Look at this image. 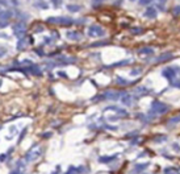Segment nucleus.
I'll return each mask as SVG.
<instances>
[{"label": "nucleus", "mask_w": 180, "mask_h": 174, "mask_svg": "<svg viewBox=\"0 0 180 174\" xmlns=\"http://www.w3.org/2000/svg\"><path fill=\"white\" fill-rule=\"evenodd\" d=\"M49 24H59V25H65V27H68V25H72L74 20L71 17L67 16H59V17H49L46 20Z\"/></svg>", "instance_id": "f257e3e1"}, {"label": "nucleus", "mask_w": 180, "mask_h": 174, "mask_svg": "<svg viewBox=\"0 0 180 174\" xmlns=\"http://www.w3.org/2000/svg\"><path fill=\"white\" fill-rule=\"evenodd\" d=\"M167 111H168V106H167V104L159 102V100H154V102H151V112L153 113L162 115V113H166Z\"/></svg>", "instance_id": "f03ea898"}, {"label": "nucleus", "mask_w": 180, "mask_h": 174, "mask_svg": "<svg viewBox=\"0 0 180 174\" xmlns=\"http://www.w3.org/2000/svg\"><path fill=\"white\" fill-rule=\"evenodd\" d=\"M105 34V31L103 29L100 25H91V27L88 28V36L89 37H103Z\"/></svg>", "instance_id": "7ed1b4c3"}, {"label": "nucleus", "mask_w": 180, "mask_h": 174, "mask_svg": "<svg viewBox=\"0 0 180 174\" xmlns=\"http://www.w3.org/2000/svg\"><path fill=\"white\" fill-rule=\"evenodd\" d=\"M12 29H13V33L17 38H21L25 34V32H26V27H25V24H22V23L15 24L13 27H12Z\"/></svg>", "instance_id": "20e7f679"}, {"label": "nucleus", "mask_w": 180, "mask_h": 174, "mask_svg": "<svg viewBox=\"0 0 180 174\" xmlns=\"http://www.w3.org/2000/svg\"><path fill=\"white\" fill-rule=\"evenodd\" d=\"M176 71H177V69L175 67H166L162 70V75L171 82V81H173V79L176 78Z\"/></svg>", "instance_id": "39448f33"}, {"label": "nucleus", "mask_w": 180, "mask_h": 174, "mask_svg": "<svg viewBox=\"0 0 180 174\" xmlns=\"http://www.w3.org/2000/svg\"><path fill=\"white\" fill-rule=\"evenodd\" d=\"M42 154L41 149H38V150H29L26 153V156H25V160L26 161H36L40 156Z\"/></svg>", "instance_id": "423d86ee"}, {"label": "nucleus", "mask_w": 180, "mask_h": 174, "mask_svg": "<svg viewBox=\"0 0 180 174\" xmlns=\"http://www.w3.org/2000/svg\"><path fill=\"white\" fill-rule=\"evenodd\" d=\"M57 61L59 65H68V63H74V62L76 61V58L75 57H63V55H61V57L57 58Z\"/></svg>", "instance_id": "0eeeda50"}, {"label": "nucleus", "mask_w": 180, "mask_h": 174, "mask_svg": "<svg viewBox=\"0 0 180 174\" xmlns=\"http://www.w3.org/2000/svg\"><path fill=\"white\" fill-rule=\"evenodd\" d=\"M25 70H26V71H29V73H32L33 75H38V77H40V75L42 74L41 67H40L38 65H30L29 67L25 69Z\"/></svg>", "instance_id": "6e6552de"}, {"label": "nucleus", "mask_w": 180, "mask_h": 174, "mask_svg": "<svg viewBox=\"0 0 180 174\" xmlns=\"http://www.w3.org/2000/svg\"><path fill=\"white\" fill-rule=\"evenodd\" d=\"M12 16H13V13H12V11H9V9L0 11V21H8Z\"/></svg>", "instance_id": "1a4fd4ad"}, {"label": "nucleus", "mask_w": 180, "mask_h": 174, "mask_svg": "<svg viewBox=\"0 0 180 174\" xmlns=\"http://www.w3.org/2000/svg\"><path fill=\"white\" fill-rule=\"evenodd\" d=\"M66 36H67L68 40H72V41H79L80 40V33L79 32H75V31H68L67 33H66Z\"/></svg>", "instance_id": "9d476101"}, {"label": "nucleus", "mask_w": 180, "mask_h": 174, "mask_svg": "<svg viewBox=\"0 0 180 174\" xmlns=\"http://www.w3.org/2000/svg\"><path fill=\"white\" fill-rule=\"evenodd\" d=\"M173 55L172 53H170V51H167V53H163V54H160L159 57L156 58L155 61L156 62H166V61H170V59H172Z\"/></svg>", "instance_id": "9b49d317"}, {"label": "nucleus", "mask_w": 180, "mask_h": 174, "mask_svg": "<svg viewBox=\"0 0 180 174\" xmlns=\"http://www.w3.org/2000/svg\"><path fill=\"white\" fill-rule=\"evenodd\" d=\"M145 15H146L147 19H155L156 17V9L153 7H149L146 9V12H145Z\"/></svg>", "instance_id": "f8f14e48"}, {"label": "nucleus", "mask_w": 180, "mask_h": 174, "mask_svg": "<svg viewBox=\"0 0 180 174\" xmlns=\"http://www.w3.org/2000/svg\"><path fill=\"white\" fill-rule=\"evenodd\" d=\"M114 160H116V156H103V157L99 158V162H101V164H109V162H112Z\"/></svg>", "instance_id": "ddd939ff"}, {"label": "nucleus", "mask_w": 180, "mask_h": 174, "mask_svg": "<svg viewBox=\"0 0 180 174\" xmlns=\"http://www.w3.org/2000/svg\"><path fill=\"white\" fill-rule=\"evenodd\" d=\"M133 98L130 95H122V98H121V102H122V104H125V106H132L133 104Z\"/></svg>", "instance_id": "4468645a"}, {"label": "nucleus", "mask_w": 180, "mask_h": 174, "mask_svg": "<svg viewBox=\"0 0 180 174\" xmlns=\"http://www.w3.org/2000/svg\"><path fill=\"white\" fill-rule=\"evenodd\" d=\"M139 54H153L154 53V49L151 46H146V48H142L138 50Z\"/></svg>", "instance_id": "2eb2a0df"}, {"label": "nucleus", "mask_w": 180, "mask_h": 174, "mask_svg": "<svg viewBox=\"0 0 180 174\" xmlns=\"http://www.w3.org/2000/svg\"><path fill=\"white\" fill-rule=\"evenodd\" d=\"M34 7H37V8H41V9H48L49 5L45 1H42V0H37L36 3H34Z\"/></svg>", "instance_id": "dca6fc26"}, {"label": "nucleus", "mask_w": 180, "mask_h": 174, "mask_svg": "<svg viewBox=\"0 0 180 174\" xmlns=\"http://www.w3.org/2000/svg\"><path fill=\"white\" fill-rule=\"evenodd\" d=\"M26 44H28V42L25 41V38L21 37L20 40H19V42H17V49H19V50H22V49L26 48Z\"/></svg>", "instance_id": "f3484780"}, {"label": "nucleus", "mask_w": 180, "mask_h": 174, "mask_svg": "<svg viewBox=\"0 0 180 174\" xmlns=\"http://www.w3.org/2000/svg\"><path fill=\"white\" fill-rule=\"evenodd\" d=\"M67 9L70 11V12H78V11L82 9V7H80V5H78V4H68Z\"/></svg>", "instance_id": "a211bd4d"}, {"label": "nucleus", "mask_w": 180, "mask_h": 174, "mask_svg": "<svg viewBox=\"0 0 180 174\" xmlns=\"http://www.w3.org/2000/svg\"><path fill=\"white\" fill-rule=\"evenodd\" d=\"M128 63H130V59H124V61L116 62V63H113V65L108 66V67H109V69H112V67H116V66H124V65H128Z\"/></svg>", "instance_id": "6ab92c4d"}, {"label": "nucleus", "mask_w": 180, "mask_h": 174, "mask_svg": "<svg viewBox=\"0 0 180 174\" xmlns=\"http://www.w3.org/2000/svg\"><path fill=\"white\" fill-rule=\"evenodd\" d=\"M72 171H79V173H84V171H87V169L85 167H83V166H79V167H70L68 169V173H72Z\"/></svg>", "instance_id": "aec40b11"}, {"label": "nucleus", "mask_w": 180, "mask_h": 174, "mask_svg": "<svg viewBox=\"0 0 180 174\" xmlns=\"http://www.w3.org/2000/svg\"><path fill=\"white\" fill-rule=\"evenodd\" d=\"M147 166H149V164H137L136 166H134V170L136 171H142V170H145Z\"/></svg>", "instance_id": "412c9836"}, {"label": "nucleus", "mask_w": 180, "mask_h": 174, "mask_svg": "<svg viewBox=\"0 0 180 174\" xmlns=\"http://www.w3.org/2000/svg\"><path fill=\"white\" fill-rule=\"evenodd\" d=\"M177 123H180V115L171 117L170 121H168V125H171V124H177Z\"/></svg>", "instance_id": "4be33fe9"}, {"label": "nucleus", "mask_w": 180, "mask_h": 174, "mask_svg": "<svg viewBox=\"0 0 180 174\" xmlns=\"http://www.w3.org/2000/svg\"><path fill=\"white\" fill-rule=\"evenodd\" d=\"M116 83H117V85H121V86H125V85H128V81H126V79H124L122 77H117V79H116Z\"/></svg>", "instance_id": "5701e85b"}, {"label": "nucleus", "mask_w": 180, "mask_h": 174, "mask_svg": "<svg viewBox=\"0 0 180 174\" xmlns=\"http://www.w3.org/2000/svg\"><path fill=\"white\" fill-rule=\"evenodd\" d=\"M172 15L175 17H177L180 15V4H177V5H175V7L172 8Z\"/></svg>", "instance_id": "b1692460"}, {"label": "nucleus", "mask_w": 180, "mask_h": 174, "mask_svg": "<svg viewBox=\"0 0 180 174\" xmlns=\"http://www.w3.org/2000/svg\"><path fill=\"white\" fill-rule=\"evenodd\" d=\"M16 17L17 19H21V20H28V19H29V16H28L26 13H22V12H17Z\"/></svg>", "instance_id": "393cba45"}, {"label": "nucleus", "mask_w": 180, "mask_h": 174, "mask_svg": "<svg viewBox=\"0 0 180 174\" xmlns=\"http://www.w3.org/2000/svg\"><path fill=\"white\" fill-rule=\"evenodd\" d=\"M136 91H137V94H142V95H143V94H147V92H149V90H147L146 87H143V86H142V87H138Z\"/></svg>", "instance_id": "a878e982"}, {"label": "nucleus", "mask_w": 180, "mask_h": 174, "mask_svg": "<svg viewBox=\"0 0 180 174\" xmlns=\"http://www.w3.org/2000/svg\"><path fill=\"white\" fill-rule=\"evenodd\" d=\"M170 171H175V173H177V171H179V169H176V167H172V166L166 167V169H164V173H170Z\"/></svg>", "instance_id": "bb28decb"}, {"label": "nucleus", "mask_w": 180, "mask_h": 174, "mask_svg": "<svg viewBox=\"0 0 180 174\" xmlns=\"http://www.w3.org/2000/svg\"><path fill=\"white\" fill-rule=\"evenodd\" d=\"M143 29L142 28H132V33L134 34H139V33H142Z\"/></svg>", "instance_id": "cd10ccee"}, {"label": "nucleus", "mask_w": 180, "mask_h": 174, "mask_svg": "<svg viewBox=\"0 0 180 174\" xmlns=\"http://www.w3.org/2000/svg\"><path fill=\"white\" fill-rule=\"evenodd\" d=\"M108 42L107 41H103V42H93V44H91V48H96V46H101V45H107Z\"/></svg>", "instance_id": "c85d7f7f"}, {"label": "nucleus", "mask_w": 180, "mask_h": 174, "mask_svg": "<svg viewBox=\"0 0 180 174\" xmlns=\"http://www.w3.org/2000/svg\"><path fill=\"white\" fill-rule=\"evenodd\" d=\"M171 85L177 87V89H180V79H173V81H171Z\"/></svg>", "instance_id": "c756f323"}, {"label": "nucleus", "mask_w": 180, "mask_h": 174, "mask_svg": "<svg viewBox=\"0 0 180 174\" xmlns=\"http://www.w3.org/2000/svg\"><path fill=\"white\" fill-rule=\"evenodd\" d=\"M116 111H117V113L121 115V116H128V112H126L125 109H122V108H117Z\"/></svg>", "instance_id": "7c9ffc66"}, {"label": "nucleus", "mask_w": 180, "mask_h": 174, "mask_svg": "<svg viewBox=\"0 0 180 174\" xmlns=\"http://www.w3.org/2000/svg\"><path fill=\"white\" fill-rule=\"evenodd\" d=\"M139 73H142V69H141V67L132 70V71H130V74H132V75H137V74H139Z\"/></svg>", "instance_id": "2f4dec72"}, {"label": "nucleus", "mask_w": 180, "mask_h": 174, "mask_svg": "<svg viewBox=\"0 0 180 174\" xmlns=\"http://www.w3.org/2000/svg\"><path fill=\"white\" fill-rule=\"evenodd\" d=\"M153 1V0H139V4L141 5H147V4H150Z\"/></svg>", "instance_id": "473e14b6"}, {"label": "nucleus", "mask_w": 180, "mask_h": 174, "mask_svg": "<svg viewBox=\"0 0 180 174\" xmlns=\"http://www.w3.org/2000/svg\"><path fill=\"white\" fill-rule=\"evenodd\" d=\"M5 53H7V49L3 48V46H0V58L4 57V54H5Z\"/></svg>", "instance_id": "72a5a7b5"}, {"label": "nucleus", "mask_w": 180, "mask_h": 174, "mask_svg": "<svg viewBox=\"0 0 180 174\" xmlns=\"http://www.w3.org/2000/svg\"><path fill=\"white\" fill-rule=\"evenodd\" d=\"M51 1H53V4H54V7H55V8L59 7V5L62 4V0H51Z\"/></svg>", "instance_id": "f704fd0d"}, {"label": "nucleus", "mask_w": 180, "mask_h": 174, "mask_svg": "<svg viewBox=\"0 0 180 174\" xmlns=\"http://www.w3.org/2000/svg\"><path fill=\"white\" fill-rule=\"evenodd\" d=\"M11 133H12V135H16V133H17V128H16V127H11Z\"/></svg>", "instance_id": "c9c22d12"}, {"label": "nucleus", "mask_w": 180, "mask_h": 174, "mask_svg": "<svg viewBox=\"0 0 180 174\" xmlns=\"http://www.w3.org/2000/svg\"><path fill=\"white\" fill-rule=\"evenodd\" d=\"M8 25V21H0V28H5Z\"/></svg>", "instance_id": "e433bc0d"}, {"label": "nucleus", "mask_w": 180, "mask_h": 174, "mask_svg": "<svg viewBox=\"0 0 180 174\" xmlns=\"http://www.w3.org/2000/svg\"><path fill=\"white\" fill-rule=\"evenodd\" d=\"M26 133V128H24V131H22V133H21V136L20 139H19V143H21V140H22V137H24V135Z\"/></svg>", "instance_id": "4c0bfd02"}, {"label": "nucleus", "mask_w": 180, "mask_h": 174, "mask_svg": "<svg viewBox=\"0 0 180 174\" xmlns=\"http://www.w3.org/2000/svg\"><path fill=\"white\" fill-rule=\"evenodd\" d=\"M0 38H9V37H8V34H5V33H0Z\"/></svg>", "instance_id": "58836bf2"}, {"label": "nucleus", "mask_w": 180, "mask_h": 174, "mask_svg": "<svg viewBox=\"0 0 180 174\" xmlns=\"http://www.w3.org/2000/svg\"><path fill=\"white\" fill-rule=\"evenodd\" d=\"M5 158H7V154H1V156H0V161H4Z\"/></svg>", "instance_id": "ea45409f"}, {"label": "nucleus", "mask_w": 180, "mask_h": 174, "mask_svg": "<svg viewBox=\"0 0 180 174\" xmlns=\"http://www.w3.org/2000/svg\"><path fill=\"white\" fill-rule=\"evenodd\" d=\"M158 7H159V9L164 11V5H163V3H160V4H158Z\"/></svg>", "instance_id": "a19ab883"}, {"label": "nucleus", "mask_w": 180, "mask_h": 174, "mask_svg": "<svg viewBox=\"0 0 180 174\" xmlns=\"http://www.w3.org/2000/svg\"><path fill=\"white\" fill-rule=\"evenodd\" d=\"M58 75H61V77H65V78H67V75H66L65 73H62V71H61V73H58Z\"/></svg>", "instance_id": "79ce46f5"}, {"label": "nucleus", "mask_w": 180, "mask_h": 174, "mask_svg": "<svg viewBox=\"0 0 180 174\" xmlns=\"http://www.w3.org/2000/svg\"><path fill=\"white\" fill-rule=\"evenodd\" d=\"M12 3H13L15 5H19V0H12Z\"/></svg>", "instance_id": "37998d69"}, {"label": "nucleus", "mask_w": 180, "mask_h": 174, "mask_svg": "<svg viewBox=\"0 0 180 174\" xmlns=\"http://www.w3.org/2000/svg\"><path fill=\"white\" fill-rule=\"evenodd\" d=\"M97 1L100 3V1H104V0H93V3H97Z\"/></svg>", "instance_id": "c03bdc74"}, {"label": "nucleus", "mask_w": 180, "mask_h": 174, "mask_svg": "<svg viewBox=\"0 0 180 174\" xmlns=\"http://www.w3.org/2000/svg\"><path fill=\"white\" fill-rule=\"evenodd\" d=\"M159 1H160V3H164V1H166V0H159Z\"/></svg>", "instance_id": "a18cd8bd"}, {"label": "nucleus", "mask_w": 180, "mask_h": 174, "mask_svg": "<svg viewBox=\"0 0 180 174\" xmlns=\"http://www.w3.org/2000/svg\"><path fill=\"white\" fill-rule=\"evenodd\" d=\"M130 1H134V0H130Z\"/></svg>", "instance_id": "49530a36"}, {"label": "nucleus", "mask_w": 180, "mask_h": 174, "mask_svg": "<svg viewBox=\"0 0 180 174\" xmlns=\"http://www.w3.org/2000/svg\"><path fill=\"white\" fill-rule=\"evenodd\" d=\"M0 83H1V82H0Z\"/></svg>", "instance_id": "de8ad7c7"}]
</instances>
